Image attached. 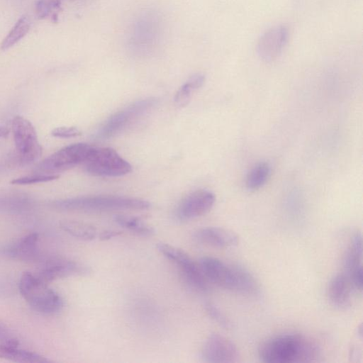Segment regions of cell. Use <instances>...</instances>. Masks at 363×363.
Returning a JSON list of instances; mask_svg holds the SVG:
<instances>
[{"mask_svg": "<svg viewBox=\"0 0 363 363\" xmlns=\"http://www.w3.org/2000/svg\"><path fill=\"white\" fill-rule=\"evenodd\" d=\"M157 248L161 254L177 265L183 278L191 288L200 292L208 290L207 279L200 266L186 252L164 242L158 243Z\"/></svg>", "mask_w": 363, "mask_h": 363, "instance_id": "ba28073f", "label": "cell"}, {"mask_svg": "<svg viewBox=\"0 0 363 363\" xmlns=\"http://www.w3.org/2000/svg\"><path fill=\"white\" fill-rule=\"evenodd\" d=\"M362 240L361 233H357L352 238L350 246L346 250L343 265L345 274L350 277V276L362 268Z\"/></svg>", "mask_w": 363, "mask_h": 363, "instance_id": "ac0fdd59", "label": "cell"}, {"mask_svg": "<svg viewBox=\"0 0 363 363\" xmlns=\"http://www.w3.org/2000/svg\"><path fill=\"white\" fill-rule=\"evenodd\" d=\"M92 146L86 143H74L56 151L37 167L40 172H59L82 164Z\"/></svg>", "mask_w": 363, "mask_h": 363, "instance_id": "30bf717a", "label": "cell"}, {"mask_svg": "<svg viewBox=\"0 0 363 363\" xmlns=\"http://www.w3.org/2000/svg\"><path fill=\"white\" fill-rule=\"evenodd\" d=\"M60 226L70 235L83 240H94L97 235L96 229L86 223L67 220L62 222Z\"/></svg>", "mask_w": 363, "mask_h": 363, "instance_id": "7402d4cb", "label": "cell"}, {"mask_svg": "<svg viewBox=\"0 0 363 363\" xmlns=\"http://www.w3.org/2000/svg\"><path fill=\"white\" fill-rule=\"evenodd\" d=\"M160 16L152 11L140 13L133 22L128 38L130 48L136 53L147 54L158 45L162 33Z\"/></svg>", "mask_w": 363, "mask_h": 363, "instance_id": "5b68a950", "label": "cell"}, {"mask_svg": "<svg viewBox=\"0 0 363 363\" xmlns=\"http://www.w3.org/2000/svg\"><path fill=\"white\" fill-rule=\"evenodd\" d=\"M289 30L284 26H277L260 37L257 47L259 57L265 62L275 60L282 52L289 39Z\"/></svg>", "mask_w": 363, "mask_h": 363, "instance_id": "5bb4252c", "label": "cell"}, {"mask_svg": "<svg viewBox=\"0 0 363 363\" xmlns=\"http://www.w3.org/2000/svg\"><path fill=\"white\" fill-rule=\"evenodd\" d=\"M59 178L57 174H36L35 175L26 176L16 178L11 181L12 184L26 185L31 184H37L41 182H47Z\"/></svg>", "mask_w": 363, "mask_h": 363, "instance_id": "4316f807", "label": "cell"}, {"mask_svg": "<svg viewBox=\"0 0 363 363\" xmlns=\"http://www.w3.org/2000/svg\"><path fill=\"white\" fill-rule=\"evenodd\" d=\"M18 339L4 324L0 322V347H18Z\"/></svg>", "mask_w": 363, "mask_h": 363, "instance_id": "f1b7e54d", "label": "cell"}, {"mask_svg": "<svg viewBox=\"0 0 363 363\" xmlns=\"http://www.w3.org/2000/svg\"><path fill=\"white\" fill-rule=\"evenodd\" d=\"M4 134V132L2 129H0V136Z\"/></svg>", "mask_w": 363, "mask_h": 363, "instance_id": "1f68e13d", "label": "cell"}, {"mask_svg": "<svg viewBox=\"0 0 363 363\" xmlns=\"http://www.w3.org/2000/svg\"><path fill=\"white\" fill-rule=\"evenodd\" d=\"M12 133L20 162L29 164L37 160L42 154L37 133L27 119L17 116L12 121Z\"/></svg>", "mask_w": 363, "mask_h": 363, "instance_id": "9c48e42d", "label": "cell"}, {"mask_svg": "<svg viewBox=\"0 0 363 363\" xmlns=\"http://www.w3.org/2000/svg\"><path fill=\"white\" fill-rule=\"evenodd\" d=\"M199 266L207 279L223 289L245 295L259 291L255 278L239 266L228 265L212 257H201Z\"/></svg>", "mask_w": 363, "mask_h": 363, "instance_id": "7a4b0ae2", "label": "cell"}, {"mask_svg": "<svg viewBox=\"0 0 363 363\" xmlns=\"http://www.w3.org/2000/svg\"><path fill=\"white\" fill-rule=\"evenodd\" d=\"M62 0H38L35 11L39 18H50L55 21L61 10Z\"/></svg>", "mask_w": 363, "mask_h": 363, "instance_id": "d4e9b609", "label": "cell"}, {"mask_svg": "<svg viewBox=\"0 0 363 363\" xmlns=\"http://www.w3.org/2000/svg\"><path fill=\"white\" fill-rule=\"evenodd\" d=\"M193 238L197 242L219 248L233 247L239 242L236 233L218 227L200 228L194 232Z\"/></svg>", "mask_w": 363, "mask_h": 363, "instance_id": "9a60e30c", "label": "cell"}, {"mask_svg": "<svg viewBox=\"0 0 363 363\" xmlns=\"http://www.w3.org/2000/svg\"><path fill=\"white\" fill-rule=\"evenodd\" d=\"M30 22L27 16L20 18L1 44V50H7L23 38L28 32Z\"/></svg>", "mask_w": 363, "mask_h": 363, "instance_id": "cb8c5ba5", "label": "cell"}, {"mask_svg": "<svg viewBox=\"0 0 363 363\" xmlns=\"http://www.w3.org/2000/svg\"><path fill=\"white\" fill-rule=\"evenodd\" d=\"M47 284L35 274L25 272L20 279L18 289L34 310L44 314H54L61 310L63 302L60 296Z\"/></svg>", "mask_w": 363, "mask_h": 363, "instance_id": "277c9868", "label": "cell"}, {"mask_svg": "<svg viewBox=\"0 0 363 363\" xmlns=\"http://www.w3.org/2000/svg\"><path fill=\"white\" fill-rule=\"evenodd\" d=\"M39 236L38 233L28 234L4 250V254L16 260L34 261L39 258Z\"/></svg>", "mask_w": 363, "mask_h": 363, "instance_id": "2e32d148", "label": "cell"}, {"mask_svg": "<svg viewBox=\"0 0 363 363\" xmlns=\"http://www.w3.org/2000/svg\"><path fill=\"white\" fill-rule=\"evenodd\" d=\"M0 358L18 362L29 363H44L50 360L46 357L28 350H21L18 347H0Z\"/></svg>", "mask_w": 363, "mask_h": 363, "instance_id": "d6986e66", "label": "cell"}, {"mask_svg": "<svg viewBox=\"0 0 363 363\" xmlns=\"http://www.w3.org/2000/svg\"><path fill=\"white\" fill-rule=\"evenodd\" d=\"M201 357L206 362L230 363L238 362L239 353L231 340L220 334L213 333L203 343Z\"/></svg>", "mask_w": 363, "mask_h": 363, "instance_id": "8fae6325", "label": "cell"}, {"mask_svg": "<svg viewBox=\"0 0 363 363\" xmlns=\"http://www.w3.org/2000/svg\"><path fill=\"white\" fill-rule=\"evenodd\" d=\"M270 171V166L267 162H259L254 166L246 178L247 189L256 191L264 186L269 177Z\"/></svg>", "mask_w": 363, "mask_h": 363, "instance_id": "603a6c76", "label": "cell"}, {"mask_svg": "<svg viewBox=\"0 0 363 363\" xmlns=\"http://www.w3.org/2000/svg\"><path fill=\"white\" fill-rule=\"evenodd\" d=\"M51 135L56 138H70L79 136L81 135V131L76 127H57L54 128Z\"/></svg>", "mask_w": 363, "mask_h": 363, "instance_id": "f546056e", "label": "cell"}, {"mask_svg": "<svg viewBox=\"0 0 363 363\" xmlns=\"http://www.w3.org/2000/svg\"><path fill=\"white\" fill-rule=\"evenodd\" d=\"M205 309L208 315L215 321L224 328H230V323L225 315L220 311L219 308L211 302H206L204 305Z\"/></svg>", "mask_w": 363, "mask_h": 363, "instance_id": "83f0119b", "label": "cell"}, {"mask_svg": "<svg viewBox=\"0 0 363 363\" xmlns=\"http://www.w3.org/2000/svg\"><path fill=\"white\" fill-rule=\"evenodd\" d=\"M258 354L266 363L311 362L318 359L320 350L312 340L299 334H282L263 342Z\"/></svg>", "mask_w": 363, "mask_h": 363, "instance_id": "6da1fadb", "label": "cell"}, {"mask_svg": "<svg viewBox=\"0 0 363 363\" xmlns=\"http://www.w3.org/2000/svg\"><path fill=\"white\" fill-rule=\"evenodd\" d=\"M52 205L65 211H100L118 209L145 210L150 207L147 201L119 196H86L57 200Z\"/></svg>", "mask_w": 363, "mask_h": 363, "instance_id": "3957f363", "label": "cell"}, {"mask_svg": "<svg viewBox=\"0 0 363 363\" xmlns=\"http://www.w3.org/2000/svg\"><path fill=\"white\" fill-rule=\"evenodd\" d=\"M205 76L202 74H195L191 76L177 91L174 102L179 106L186 105L192 94L203 86Z\"/></svg>", "mask_w": 363, "mask_h": 363, "instance_id": "44dd1931", "label": "cell"}, {"mask_svg": "<svg viewBox=\"0 0 363 363\" xmlns=\"http://www.w3.org/2000/svg\"><path fill=\"white\" fill-rule=\"evenodd\" d=\"M87 172L101 177H121L132 171L130 164L111 147H91L82 163Z\"/></svg>", "mask_w": 363, "mask_h": 363, "instance_id": "52a82bcc", "label": "cell"}, {"mask_svg": "<svg viewBox=\"0 0 363 363\" xmlns=\"http://www.w3.org/2000/svg\"><path fill=\"white\" fill-rule=\"evenodd\" d=\"M158 102L155 97L138 100L110 116L94 135L98 140L112 138L151 111Z\"/></svg>", "mask_w": 363, "mask_h": 363, "instance_id": "8992f818", "label": "cell"}, {"mask_svg": "<svg viewBox=\"0 0 363 363\" xmlns=\"http://www.w3.org/2000/svg\"><path fill=\"white\" fill-rule=\"evenodd\" d=\"M87 272L88 269L78 262L64 257H51L41 262L35 274L48 283L60 278Z\"/></svg>", "mask_w": 363, "mask_h": 363, "instance_id": "7c38bea8", "label": "cell"}, {"mask_svg": "<svg viewBox=\"0 0 363 363\" xmlns=\"http://www.w3.org/2000/svg\"><path fill=\"white\" fill-rule=\"evenodd\" d=\"M352 282L345 273L335 275L330 281L328 295L330 303L342 308L349 306L352 295Z\"/></svg>", "mask_w": 363, "mask_h": 363, "instance_id": "e0dca14e", "label": "cell"}, {"mask_svg": "<svg viewBox=\"0 0 363 363\" xmlns=\"http://www.w3.org/2000/svg\"><path fill=\"white\" fill-rule=\"evenodd\" d=\"M120 234H121V233L118 231L107 230H104L102 233H101L99 238L101 240H109L116 236H118Z\"/></svg>", "mask_w": 363, "mask_h": 363, "instance_id": "4dcf8cb0", "label": "cell"}, {"mask_svg": "<svg viewBox=\"0 0 363 363\" xmlns=\"http://www.w3.org/2000/svg\"><path fill=\"white\" fill-rule=\"evenodd\" d=\"M216 201L215 194L208 190L199 189L186 196L179 204L176 216L186 221L199 217L211 210Z\"/></svg>", "mask_w": 363, "mask_h": 363, "instance_id": "4fadbf2b", "label": "cell"}, {"mask_svg": "<svg viewBox=\"0 0 363 363\" xmlns=\"http://www.w3.org/2000/svg\"><path fill=\"white\" fill-rule=\"evenodd\" d=\"M113 220L118 225L139 235L151 236L155 233L152 227L138 217L118 214L114 216Z\"/></svg>", "mask_w": 363, "mask_h": 363, "instance_id": "ffe728a7", "label": "cell"}, {"mask_svg": "<svg viewBox=\"0 0 363 363\" xmlns=\"http://www.w3.org/2000/svg\"><path fill=\"white\" fill-rule=\"evenodd\" d=\"M28 201L21 197H13L0 200V211L18 213L27 208Z\"/></svg>", "mask_w": 363, "mask_h": 363, "instance_id": "484cf974", "label": "cell"}]
</instances>
